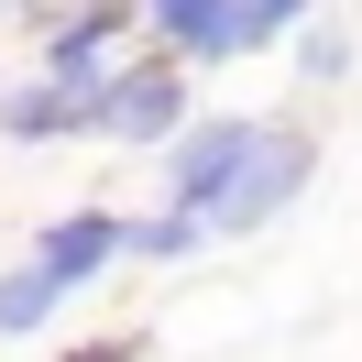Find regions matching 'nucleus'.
Masks as SVG:
<instances>
[{
	"instance_id": "obj_8",
	"label": "nucleus",
	"mask_w": 362,
	"mask_h": 362,
	"mask_svg": "<svg viewBox=\"0 0 362 362\" xmlns=\"http://www.w3.org/2000/svg\"><path fill=\"white\" fill-rule=\"evenodd\" d=\"M296 77H318V88L351 77V33H340V23H308V33H296Z\"/></svg>"
},
{
	"instance_id": "obj_3",
	"label": "nucleus",
	"mask_w": 362,
	"mask_h": 362,
	"mask_svg": "<svg viewBox=\"0 0 362 362\" xmlns=\"http://www.w3.org/2000/svg\"><path fill=\"white\" fill-rule=\"evenodd\" d=\"M33 264H45L55 286H88V274L132 264V220H121V209H66V220L33 230Z\"/></svg>"
},
{
	"instance_id": "obj_7",
	"label": "nucleus",
	"mask_w": 362,
	"mask_h": 362,
	"mask_svg": "<svg viewBox=\"0 0 362 362\" xmlns=\"http://www.w3.org/2000/svg\"><path fill=\"white\" fill-rule=\"evenodd\" d=\"M187 252H209V230H198V220H176V209L132 220V264H187Z\"/></svg>"
},
{
	"instance_id": "obj_10",
	"label": "nucleus",
	"mask_w": 362,
	"mask_h": 362,
	"mask_svg": "<svg viewBox=\"0 0 362 362\" xmlns=\"http://www.w3.org/2000/svg\"><path fill=\"white\" fill-rule=\"evenodd\" d=\"M143 351H154L143 329H99V340H77V351H55V362H143Z\"/></svg>"
},
{
	"instance_id": "obj_6",
	"label": "nucleus",
	"mask_w": 362,
	"mask_h": 362,
	"mask_svg": "<svg viewBox=\"0 0 362 362\" xmlns=\"http://www.w3.org/2000/svg\"><path fill=\"white\" fill-rule=\"evenodd\" d=\"M55 308H66V286H55L45 264H11V274H0V340H23V329H45Z\"/></svg>"
},
{
	"instance_id": "obj_5",
	"label": "nucleus",
	"mask_w": 362,
	"mask_h": 362,
	"mask_svg": "<svg viewBox=\"0 0 362 362\" xmlns=\"http://www.w3.org/2000/svg\"><path fill=\"white\" fill-rule=\"evenodd\" d=\"M0 132H11V143L99 132V77H88V88H66V77H45V88H11V99H0Z\"/></svg>"
},
{
	"instance_id": "obj_2",
	"label": "nucleus",
	"mask_w": 362,
	"mask_h": 362,
	"mask_svg": "<svg viewBox=\"0 0 362 362\" xmlns=\"http://www.w3.org/2000/svg\"><path fill=\"white\" fill-rule=\"evenodd\" d=\"M187 110H198V88H187V66H176L165 45L99 77V143H176Z\"/></svg>"
},
{
	"instance_id": "obj_9",
	"label": "nucleus",
	"mask_w": 362,
	"mask_h": 362,
	"mask_svg": "<svg viewBox=\"0 0 362 362\" xmlns=\"http://www.w3.org/2000/svg\"><path fill=\"white\" fill-rule=\"evenodd\" d=\"M318 0H242V45H274V33H296Z\"/></svg>"
},
{
	"instance_id": "obj_1",
	"label": "nucleus",
	"mask_w": 362,
	"mask_h": 362,
	"mask_svg": "<svg viewBox=\"0 0 362 362\" xmlns=\"http://www.w3.org/2000/svg\"><path fill=\"white\" fill-rule=\"evenodd\" d=\"M318 176V132L308 121H252V110H209L165 143V209L198 220L209 242H242V230L286 220Z\"/></svg>"
},
{
	"instance_id": "obj_4",
	"label": "nucleus",
	"mask_w": 362,
	"mask_h": 362,
	"mask_svg": "<svg viewBox=\"0 0 362 362\" xmlns=\"http://www.w3.org/2000/svg\"><path fill=\"white\" fill-rule=\"evenodd\" d=\"M143 23H154V45L176 55V66H230L242 45V0H143Z\"/></svg>"
}]
</instances>
